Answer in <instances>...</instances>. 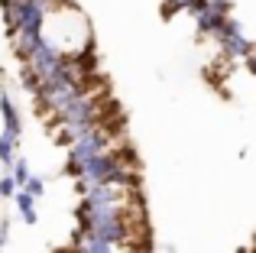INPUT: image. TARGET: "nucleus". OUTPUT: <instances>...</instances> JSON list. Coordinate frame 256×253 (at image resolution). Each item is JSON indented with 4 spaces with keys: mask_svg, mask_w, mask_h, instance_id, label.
Segmentation results:
<instances>
[]
</instances>
